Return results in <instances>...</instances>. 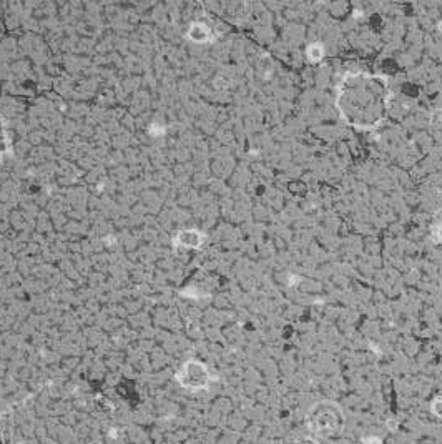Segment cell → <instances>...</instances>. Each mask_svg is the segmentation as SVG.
<instances>
[{"label":"cell","mask_w":442,"mask_h":444,"mask_svg":"<svg viewBox=\"0 0 442 444\" xmlns=\"http://www.w3.org/2000/svg\"><path fill=\"white\" fill-rule=\"evenodd\" d=\"M321 413H318L316 410H313L307 413V426L313 429V433H316L319 436H331L339 433L342 429V424H337V421L344 423V414H337L336 411H339L341 408L337 406V402H318L316 405Z\"/></svg>","instance_id":"6da1fadb"},{"label":"cell","mask_w":442,"mask_h":444,"mask_svg":"<svg viewBox=\"0 0 442 444\" xmlns=\"http://www.w3.org/2000/svg\"><path fill=\"white\" fill-rule=\"evenodd\" d=\"M176 379L186 389L201 391V389H208L209 383H211L214 378L209 375L208 368L203 363H200V361H188V363H185L182 370H180Z\"/></svg>","instance_id":"7a4b0ae2"},{"label":"cell","mask_w":442,"mask_h":444,"mask_svg":"<svg viewBox=\"0 0 442 444\" xmlns=\"http://www.w3.org/2000/svg\"><path fill=\"white\" fill-rule=\"evenodd\" d=\"M430 413L434 414L435 418H442V396H437L435 399H432V402H430L429 406Z\"/></svg>","instance_id":"3957f363"},{"label":"cell","mask_w":442,"mask_h":444,"mask_svg":"<svg viewBox=\"0 0 442 444\" xmlns=\"http://www.w3.org/2000/svg\"><path fill=\"white\" fill-rule=\"evenodd\" d=\"M361 442L363 444H382V439L381 437H376V436H366L361 439Z\"/></svg>","instance_id":"277c9868"},{"label":"cell","mask_w":442,"mask_h":444,"mask_svg":"<svg viewBox=\"0 0 442 444\" xmlns=\"http://www.w3.org/2000/svg\"><path fill=\"white\" fill-rule=\"evenodd\" d=\"M386 424H387V428L391 429V431H395V429H397V421H392V419H389V421H387Z\"/></svg>","instance_id":"5b68a950"}]
</instances>
